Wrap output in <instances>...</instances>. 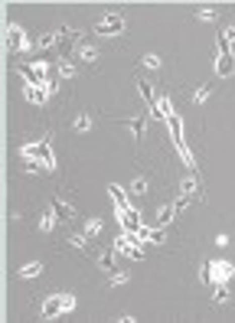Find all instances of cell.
I'll return each mask as SVG.
<instances>
[{"instance_id": "6da1fadb", "label": "cell", "mask_w": 235, "mask_h": 323, "mask_svg": "<svg viewBox=\"0 0 235 323\" xmlns=\"http://www.w3.org/2000/svg\"><path fill=\"white\" fill-rule=\"evenodd\" d=\"M69 310H75L72 294H52V297L43 300V307H39V313H43L46 320H56V317H62V313H69Z\"/></svg>"}, {"instance_id": "7a4b0ae2", "label": "cell", "mask_w": 235, "mask_h": 323, "mask_svg": "<svg viewBox=\"0 0 235 323\" xmlns=\"http://www.w3.org/2000/svg\"><path fill=\"white\" fill-rule=\"evenodd\" d=\"M20 157L23 160H39V163H46L49 170H56V160H52V150H49V141H33V144H23L20 147Z\"/></svg>"}, {"instance_id": "3957f363", "label": "cell", "mask_w": 235, "mask_h": 323, "mask_svg": "<svg viewBox=\"0 0 235 323\" xmlns=\"http://www.w3.org/2000/svg\"><path fill=\"white\" fill-rule=\"evenodd\" d=\"M20 72H23L26 85H49V69H46V59H36V62L20 66Z\"/></svg>"}, {"instance_id": "277c9868", "label": "cell", "mask_w": 235, "mask_h": 323, "mask_svg": "<svg viewBox=\"0 0 235 323\" xmlns=\"http://www.w3.org/2000/svg\"><path fill=\"white\" fill-rule=\"evenodd\" d=\"M114 251H118V255H128V258H134V261H141V258H144L141 238H137L134 232H124V235L114 242Z\"/></svg>"}, {"instance_id": "5b68a950", "label": "cell", "mask_w": 235, "mask_h": 323, "mask_svg": "<svg viewBox=\"0 0 235 323\" xmlns=\"http://www.w3.org/2000/svg\"><path fill=\"white\" fill-rule=\"evenodd\" d=\"M216 72L222 75H232L235 72V56H232V43L225 36H219V62H216Z\"/></svg>"}, {"instance_id": "8992f818", "label": "cell", "mask_w": 235, "mask_h": 323, "mask_svg": "<svg viewBox=\"0 0 235 323\" xmlns=\"http://www.w3.org/2000/svg\"><path fill=\"white\" fill-rule=\"evenodd\" d=\"M95 33H98V36H118V33H124V17L121 13H105V17L95 23Z\"/></svg>"}, {"instance_id": "52a82bcc", "label": "cell", "mask_w": 235, "mask_h": 323, "mask_svg": "<svg viewBox=\"0 0 235 323\" xmlns=\"http://www.w3.org/2000/svg\"><path fill=\"white\" fill-rule=\"evenodd\" d=\"M7 46H10V52H20V49H30L33 39L26 36L17 23H10V26H7Z\"/></svg>"}, {"instance_id": "ba28073f", "label": "cell", "mask_w": 235, "mask_h": 323, "mask_svg": "<svg viewBox=\"0 0 235 323\" xmlns=\"http://www.w3.org/2000/svg\"><path fill=\"white\" fill-rule=\"evenodd\" d=\"M23 95H26V101H33V105H46L49 101V85H23Z\"/></svg>"}, {"instance_id": "9c48e42d", "label": "cell", "mask_w": 235, "mask_h": 323, "mask_svg": "<svg viewBox=\"0 0 235 323\" xmlns=\"http://www.w3.org/2000/svg\"><path fill=\"white\" fill-rule=\"evenodd\" d=\"M118 219H121V229L124 232H141V212L137 209H124V212H118Z\"/></svg>"}, {"instance_id": "30bf717a", "label": "cell", "mask_w": 235, "mask_h": 323, "mask_svg": "<svg viewBox=\"0 0 235 323\" xmlns=\"http://www.w3.org/2000/svg\"><path fill=\"white\" fill-rule=\"evenodd\" d=\"M232 274H235V268L229 261H212V284H225Z\"/></svg>"}, {"instance_id": "8fae6325", "label": "cell", "mask_w": 235, "mask_h": 323, "mask_svg": "<svg viewBox=\"0 0 235 323\" xmlns=\"http://www.w3.org/2000/svg\"><path fill=\"white\" fill-rule=\"evenodd\" d=\"M137 92H141V98L147 101L150 114H154V118H160V111H157V101H154V88H150V82H137Z\"/></svg>"}, {"instance_id": "7c38bea8", "label": "cell", "mask_w": 235, "mask_h": 323, "mask_svg": "<svg viewBox=\"0 0 235 323\" xmlns=\"http://www.w3.org/2000/svg\"><path fill=\"white\" fill-rule=\"evenodd\" d=\"M49 206H52V212L59 216V222H69V219H75V209L66 203V199H52Z\"/></svg>"}, {"instance_id": "4fadbf2b", "label": "cell", "mask_w": 235, "mask_h": 323, "mask_svg": "<svg viewBox=\"0 0 235 323\" xmlns=\"http://www.w3.org/2000/svg\"><path fill=\"white\" fill-rule=\"evenodd\" d=\"M180 189H183V196H190V199H203V189H199V183L193 180V176H186V180L180 183Z\"/></svg>"}, {"instance_id": "5bb4252c", "label": "cell", "mask_w": 235, "mask_h": 323, "mask_svg": "<svg viewBox=\"0 0 235 323\" xmlns=\"http://www.w3.org/2000/svg\"><path fill=\"white\" fill-rule=\"evenodd\" d=\"M56 222H59V216L52 212V206H49V209L39 216V232H52V229H56Z\"/></svg>"}, {"instance_id": "9a60e30c", "label": "cell", "mask_w": 235, "mask_h": 323, "mask_svg": "<svg viewBox=\"0 0 235 323\" xmlns=\"http://www.w3.org/2000/svg\"><path fill=\"white\" fill-rule=\"evenodd\" d=\"M79 59H82L85 66L98 62V49H95V46H88V43H82V46H79Z\"/></svg>"}, {"instance_id": "2e32d148", "label": "cell", "mask_w": 235, "mask_h": 323, "mask_svg": "<svg viewBox=\"0 0 235 323\" xmlns=\"http://www.w3.org/2000/svg\"><path fill=\"white\" fill-rule=\"evenodd\" d=\"M39 274H43V261H30V265H23L20 268V278H39Z\"/></svg>"}, {"instance_id": "e0dca14e", "label": "cell", "mask_w": 235, "mask_h": 323, "mask_svg": "<svg viewBox=\"0 0 235 323\" xmlns=\"http://www.w3.org/2000/svg\"><path fill=\"white\" fill-rule=\"evenodd\" d=\"M20 170H23V173H52V170L46 167V163H39V160H23Z\"/></svg>"}, {"instance_id": "ac0fdd59", "label": "cell", "mask_w": 235, "mask_h": 323, "mask_svg": "<svg viewBox=\"0 0 235 323\" xmlns=\"http://www.w3.org/2000/svg\"><path fill=\"white\" fill-rule=\"evenodd\" d=\"M111 199H114V209H118V212L131 209V206H128V193H124L121 186H111Z\"/></svg>"}, {"instance_id": "d6986e66", "label": "cell", "mask_w": 235, "mask_h": 323, "mask_svg": "<svg viewBox=\"0 0 235 323\" xmlns=\"http://www.w3.org/2000/svg\"><path fill=\"white\" fill-rule=\"evenodd\" d=\"M173 216H177L173 203H170V206H163V209H160V216H157V225H160V229H167V225L173 222Z\"/></svg>"}, {"instance_id": "ffe728a7", "label": "cell", "mask_w": 235, "mask_h": 323, "mask_svg": "<svg viewBox=\"0 0 235 323\" xmlns=\"http://www.w3.org/2000/svg\"><path fill=\"white\" fill-rule=\"evenodd\" d=\"M124 124L131 127V134H134L137 141H141V137H144V131H147V121H144V118H131V121H124Z\"/></svg>"}, {"instance_id": "44dd1931", "label": "cell", "mask_w": 235, "mask_h": 323, "mask_svg": "<svg viewBox=\"0 0 235 323\" xmlns=\"http://www.w3.org/2000/svg\"><path fill=\"white\" fill-rule=\"evenodd\" d=\"M56 72H59V79H72V75H75V62H69V59H62V62L56 66Z\"/></svg>"}, {"instance_id": "7402d4cb", "label": "cell", "mask_w": 235, "mask_h": 323, "mask_svg": "<svg viewBox=\"0 0 235 323\" xmlns=\"http://www.w3.org/2000/svg\"><path fill=\"white\" fill-rule=\"evenodd\" d=\"M98 232H101V219H88V222H85V232H82V235H85V238H95Z\"/></svg>"}, {"instance_id": "603a6c76", "label": "cell", "mask_w": 235, "mask_h": 323, "mask_svg": "<svg viewBox=\"0 0 235 323\" xmlns=\"http://www.w3.org/2000/svg\"><path fill=\"white\" fill-rule=\"evenodd\" d=\"M216 17H219V10H212V7H199L196 10V20H203V23H212Z\"/></svg>"}, {"instance_id": "cb8c5ba5", "label": "cell", "mask_w": 235, "mask_h": 323, "mask_svg": "<svg viewBox=\"0 0 235 323\" xmlns=\"http://www.w3.org/2000/svg\"><path fill=\"white\" fill-rule=\"evenodd\" d=\"M144 193H147V176H137L131 183V196H144Z\"/></svg>"}, {"instance_id": "d4e9b609", "label": "cell", "mask_w": 235, "mask_h": 323, "mask_svg": "<svg viewBox=\"0 0 235 323\" xmlns=\"http://www.w3.org/2000/svg\"><path fill=\"white\" fill-rule=\"evenodd\" d=\"M209 95H212V85H199L196 92H193V101H196V105H203V101L209 98Z\"/></svg>"}, {"instance_id": "484cf974", "label": "cell", "mask_w": 235, "mask_h": 323, "mask_svg": "<svg viewBox=\"0 0 235 323\" xmlns=\"http://www.w3.org/2000/svg\"><path fill=\"white\" fill-rule=\"evenodd\" d=\"M98 265H101V271H105V274H111L114 271V255H111V251H105V255L98 258Z\"/></svg>"}, {"instance_id": "4316f807", "label": "cell", "mask_w": 235, "mask_h": 323, "mask_svg": "<svg viewBox=\"0 0 235 323\" xmlns=\"http://www.w3.org/2000/svg\"><path fill=\"white\" fill-rule=\"evenodd\" d=\"M72 127H75V131H88V127H92V118H88V114H85V111H82V114H79V118H75V121H72Z\"/></svg>"}, {"instance_id": "83f0119b", "label": "cell", "mask_w": 235, "mask_h": 323, "mask_svg": "<svg viewBox=\"0 0 235 323\" xmlns=\"http://www.w3.org/2000/svg\"><path fill=\"white\" fill-rule=\"evenodd\" d=\"M229 297H232L229 287H225V284H216V304H229Z\"/></svg>"}, {"instance_id": "f1b7e54d", "label": "cell", "mask_w": 235, "mask_h": 323, "mask_svg": "<svg viewBox=\"0 0 235 323\" xmlns=\"http://www.w3.org/2000/svg\"><path fill=\"white\" fill-rule=\"evenodd\" d=\"M141 66H144V69H160V56H154V52H147V56L141 59Z\"/></svg>"}, {"instance_id": "f546056e", "label": "cell", "mask_w": 235, "mask_h": 323, "mask_svg": "<svg viewBox=\"0 0 235 323\" xmlns=\"http://www.w3.org/2000/svg\"><path fill=\"white\" fill-rule=\"evenodd\" d=\"M128 281V274L124 271H111V278H108V287H118V284H124Z\"/></svg>"}, {"instance_id": "4dcf8cb0", "label": "cell", "mask_w": 235, "mask_h": 323, "mask_svg": "<svg viewBox=\"0 0 235 323\" xmlns=\"http://www.w3.org/2000/svg\"><path fill=\"white\" fill-rule=\"evenodd\" d=\"M199 281H203V284H212V265H209V261H206L203 271H199Z\"/></svg>"}, {"instance_id": "1f68e13d", "label": "cell", "mask_w": 235, "mask_h": 323, "mask_svg": "<svg viewBox=\"0 0 235 323\" xmlns=\"http://www.w3.org/2000/svg\"><path fill=\"white\" fill-rule=\"evenodd\" d=\"M167 114H173V105H170V98H160V118L167 121Z\"/></svg>"}, {"instance_id": "d6a6232c", "label": "cell", "mask_w": 235, "mask_h": 323, "mask_svg": "<svg viewBox=\"0 0 235 323\" xmlns=\"http://www.w3.org/2000/svg\"><path fill=\"white\" fill-rule=\"evenodd\" d=\"M69 245H72V248H85L88 238H85V235H72V238H69Z\"/></svg>"}, {"instance_id": "836d02e7", "label": "cell", "mask_w": 235, "mask_h": 323, "mask_svg": "<svg viewBox=\"0 0 235 323\" xmlns=\"http://www.w3.org/2000/svg\"><path fill=\"white\" fill-rule=\"evenodd\" d=\"M222 36H225V39H229V43H235V23H232V26H229V30H225V33H222Z\"/></svg>"}]
</instances>
